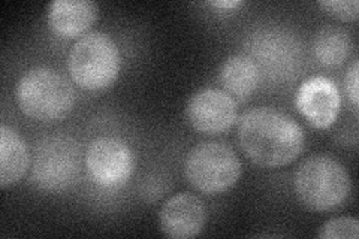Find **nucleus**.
<instances>
[{"label": "nucleus", "mask_w": 359, "mask_h": 239, "mask_svg": "<svg viewBox=\"0 0 359 239\" xmlns=\"http://www.w3.org/2000/svg\"><path fill=\"white\" fill-rule=\"evenodd\" d=\"M237 139L247 158L262 168H282L304 150L306 136L299 124L274 108L259 107L243 114Z\"/></svg>", "instance_id": "1"}, {"label": "nucleus", "mask_w": 359, "mask_h": 239, "mask_svg": "<svg viewBox=\"0 0 359 239\" xmlns=\"http://www.w3.org/2000/svg\"><path fill=\"white\" fill-rule=\"evenodd\" d=\"M351 177L344 166L330 156H311L299 165L294 177L298 200L311 211L340 208L351 195Z\"/></svg>", "instance_id": "2"}, {"label": "nucleus", "mask_w": 359, "mask_h": 239, "mask_svg": "<svg viewBox=\"0 0 359 239\" xmlns=\"http://www.w3.org/2000/svg\"><path fill=\"white\" fill-rule=\"evenodd\" d=\"M15 96L21 112L38 121L63 120L75 105L69 79L51 67H33L20 78Z\"/></svg>", "instance_id": "3"}, {"label": "nucleus", "mask_w": 359, "mask_h": 239, "mask_svg": "<svg viewBox=\"0 0 359 239\" xmlns=\"http://www.w3.org/2000/svg\"><path fill=\"white\" fill-rule=\"evenodd\" d=\"M121 57L116 42L107 33H86L75 42L67 57V71L74 81L92 92L114 84L120 74Z\"/></svg>", "instance_id": "4"}, {"label": "nucleus", "mask_w": 359, "mask_h": 239, "mask_svg": "<svg viewBox=\"0 0 359 239\" xmlns=\"http://www.w3.org/2000/svg\"><path fill=\"white\" fill-rule=\"evenodd\" d=\"M184 175L189 184L204 195H220L237 184L241 162L223 142H201L186 156Z\"/></svg>", "instance_id": "5"}, {"label": "nucleus", "mask_w": 359, "mask_h": 239, "mask_svg": "<svg viewBox=\"0 0 359 239\" xmlns=\"http://www.w3.org/2000/svg\"><path fill=\"white\" fill-rule=\"evenodd\" d=\"M81 148L66 135L43 138L35 148L32 162V181L47 191L69 189L81 172Z\"/></svg>", "instance_id": "6"}, {"label": "nucleus", "mask_w": 359, "mask_h": 239, "mask_svg": "<svg viewBox=\"0 0 359 239\" xmlns=\"http://www.w3.org/2000/svg\"><path fill=\"white\" fill-rule=\"evenodd\" d=\"M133 153L125 141L111 136L95 139L86 153V168L96 184L114 189L123 186L133 172Z\"/></svg>", "instance_id": "7"}, {"label": "nucleus", "mask_w": 359, "mask_h": 239, "mask_svg": "<svg viewBox=\"0 0 359 239\" xmlns=\"http://www.w3.org/2000/svg\"><path fill=\"white\" fill-rule=\"evenodd\" d=\"M186 117L196 132L220 135L237 121V102L223 90L204 88L189 99Z\"/></svg>", "instance_id": "8"}, {"label": "nucleus", "mask_w": 359, "mask_h": 239, "mask_svg": "<svg viewBox=\"0 0 359 239\" xmlns=\"http://www.w3.org/2000/svg\"><path fill=\"white\" fill-rule=\"evenodd\" d=\"M295 105L311 126L328 129L340 112V92L332 79L311 76L302 81L297 90Z\"/></svg>", "instance_id": "9"}, {"label": "nucleus", "mask_w": 359, "mask_h": 239, "mask_svg": "<svg viewBox=\"0 0 359 239\" xmlns=\"http://www.w3.org/2000/svg\"><path fill=\"white\" fill-rule=\"evenodd\" d=\"M207 223L204 202L190 193H178L168 199L159 212V227L165 236L172 239L196 238Z\"/></svg>", "instance_id": "10"}, {"label": "nucleus", "mask_w": 359, "mask_h": 239, "mask_svg": "<svg viewBox=\"0 0 359 239\" xmlns=\"http://www.w3.org/2000/svg\"><path fill=\"white\" fill-rule=\"evenodd\" d=\"M96 20L97 5L90 0H54L48 6V25L60 38L84 35Z\"/></svg>", "instance_id": "11"}, {"label": "nucleus", "mask_w": 359, "mask_h": 239, "mask_svg": "<svg viewBox=\"0 0 359 239\" xmlns=\"http://www.w3.org/2000/svg\"><path fill=\"white\" fill-rule=\"evenodd\" d=\"M30 168V153L26 141L13 129L0 126V186H13Z\"/></svg>", "instance_id": "12"}, {"label": "nucleus", "mask_w": 359, "mask_h": 239, "mask_svg": "<svg viewBox=\"0 0 359 239\" xmlns=\"http://www.w3.org/2000/svg\"><path fill=\"white\" fill-rule=\"evenodd\" d=\"M261 71L253 59L247 55H232L220 67V81L226 93L245 100L259 86Z\"/></svg>", "instance_id": "13"}, {"label": "nucleus", "mask_w": 359, "mask_h": 239, "mask_svg": "<svg viewBox=\"0 0 359 239\" xmlns=\"http://www.w3.org/2000/svg\"><path fill=\"white\" fill-rule=\"evenodd\" d=\"M352 50V39L346 30L327 26L318 32L313 42L316 60L325 67H337L346 62Z\"/></svg>", "instance_id": "14"}, {"label": "nucleus", "mask_w": 359, "mask_h": 239, "mask_svg": "<svg viewBox=\"0 0 359 239\" xmlns=\"http://www.w3.org/2000/svg\"><path fill=\"white\" fill-rule=\"evenodd\" d=\"M359 223L353 217H339L331 219L323 223L319 238L322 239H358Z\"/></svg>", "instance_id": "15"}, {"label": "nucleus", "mask_w": 359, "mask_h": 239, "mask_svg": "<svg viewBox=\"0 0 359 239\" xmlns=\"http://www.w3.org/2000/svg\"><path fill=\"white\" fill-rule=\"evenodd\" d=\"M319 6L331 17L341 21H356L359 15L358 0H320Z\"/></svg>", "instance_id": "16"}, {"label": "nucleus", "mask_w": 359, "mask_h": 239, "mask_svg": "<svg viewBox=\"0 0 359 239\" xmlns=\"http://www.w3.org/2000/svg\"><path fill=\"white\" fill-rule=\"evenodd\" d=\"M358 72H359V64L358 60H353L351 64L349 71L346 74L344 78V87H346V93L349 96L352 105L356 108L358 107V100H359V90H358Z\"/></svg>", "instance_id": "17"}, {"label": "nucleus", "mask_w": 359, "mask_h": 239, "mask_svg": "<svg viewBox=\"0 0 359 239\" xmlns=\"http://www.w3.org/2000/svg\"><path fill=\"white\" fill-rule=\"evenodd\" d=\"M208 5L219 9H233L241 6L243 2H240V0H216V2H210Z\"/></svg>", "instance_id": "18"}]
</instances>
